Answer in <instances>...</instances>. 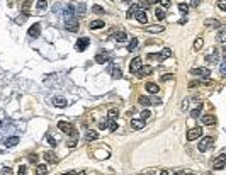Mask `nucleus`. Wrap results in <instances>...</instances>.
Returning a JSON list of instances; mask_svg holds the SVG:
<instances>
[{
	"label": "nucleus",
	"mask_w": 226,
	"mask_h": 175,
	"mask_svg": "<svg viewBox=\"0 0 226 175\" xmlns=\"http://www.w3.org/2000/svg\"><path fill=\"white\" fill-rule=\"evenodd\" d=\"M58 129L61 131V133H65V134H70V136L78 134L77 133V129L73 127V124H72V122H66V121H60L58 122Z\"/></svg>",
	"instance_id": "f257e3e1"
},
{
	"label": "nucleus",
	"mask_w": 226,
	"mask_h": 175,
	"mask_svg": "<svg viewBox=\"0 0 226 175\" xmlns=\"http://www.w3.org/2000/svg\"><path fill=\"white\" fill-rule=\"evenodd\" d=\"M213 144H214V139H213V136H206V138H202V139L199 141L197 148H199V151H202V153H204V151H207V150H209Z\"/></svg>",
	"instance_id": "f03ea898"
},
{
	"label": "nucleus",
	"mask_w": 226,
	"mask_h": 175,
	"mask_svg": "<svg viewBox=\"0 0 226 175\" xmlns=\"http://www.w3.org/2000/svg\"><path fill=\"white\" fill-rule=\"evenodd\" d=\"M65 29L70 32H77L80 29L78 21H77V19H66V21H65Z\"/></svg>",
	"instance_id": "7ed1b4c3"
},
{
	"label": "nucleus",
	"mask_w": 226,
	"mask_h": 175,
	"mask_svg": "<svg viewBox=\"0 0 226 175\" xmlns=\"http://www.w3.org/2000/svg\"><path fill=\"white\" fill-rule=\"evenodd\" d=\"M201 134H202V127H192V129H189V133H187V139L189 141H194V139L201 138Z\"/></svg>",
	"instance_id": "20e7f679"
},
{
	"label": "nucleus",
	"mask_w": 226,
	"mask_h": 175,
	"mask_svg": "<svg viewBox=\"0 0 226 175\" xmlns=\"http://www.w3.org/2000/svg\"><path fill=\"white\" fill-rule=\"evenodd\" d=\"M225 163H226V156H225V153H221L219 156L213 162V168L214 170H223L225 168Z\"/></svg>",
	"instance_id": "39448f33"
},
{
	"label": "nucleus",
	"mask_w": 226,
	"mask_h": 175,
	"mask_svg": "<svg viewBox=\"0 0 226 175\" xmlns=\"http://www.w3.org/2000/svg\"><path fill=\"white\" fill-rule=\"evenodd\" d=\"M190 73L195 75V77H199V78H209L211 71L207 68H194V70H190Z\"/></svg>",
	"instance_id": "423d86ee"
},
{
	"label": "nucleus",
	"mask_w": 226,
	"mask_h": 175,
	"mask_svg": "<svg viewBox=\"0 0 226 175\" xmlns=\"http://www.w3.org/2000/svg\"><path fill=\"white\" fill-rule=\"evenodd\" d=\"M143 66V60L141 58H134L131 61V65H129V71L131 73H138V70Z\"/></svg>",
	"instance_id": "0eeeda50"
},
{
	"label": "nucleus",
	"mask_w": 226,
	"mask_h": 175,
	"mask_svg": "<svg viewBox=\"0 0 226 175\" xmlns=\"http://www.w3.org/2000/svg\"><path fill=\"white\" fill-rule=\"evenodd\" d=\"M27 34H29L31 37H37L39 34H41V26H39V24H32V26L29 27Z\"/></svg>",
	"instance_id": "6e6552de"
},
{
	"label": "nucleus",
	"mask_w": 226,
	"mask_h": 175,
	"mask_svg": "<svg viewBox=\"0 0 226 175\" xmlns=\"http://www.w3.org/2000/svg\"><path fill=\"white\" fill-rule=\"evenodd\" d=\"M133 17H136V21L141 22V24H146V22H148V17H146V12H145V10H136Z\"/></svg>",
	"instance_id": "1a4fd4ad"
},
{
	"label": "nucleus",
	"mask_w": 226,
	"mask_h": 175,
	"mask_svg": "<svg viewBox=\"0 0 226 175\" xmlns=\"http://www.w3.org/2000/svg\"><path fill=\"white\" fill-rule=\"evenodd\" d=\"M89 37H82V39H78L77 41V51H85V48L89 46Z\"/></svg>",
	"instance_id": "9d476101"
},
{
	"label": "nucleus",
	"mask_w": 226,
	"mask_h": 175,
	"mask_svg": "<svg viewBox=\"0 0 226 175\" xmlns=\"http://www.w3.org/2000/svg\"><path fill=\"white\" fill-rule=\"evenodd\" d=\"M107 71H109V73H110V77H112V78H121V77H122L121 70L117 68V66H114V65H110V66H109V70H107Z\"/></svg>",
	"instance_id": "9b49d317"
},
{
	"label": "nucleus",
	"mask_w": 226,
	"mask_h": 175,
	"mask_svg": "<svg viewBox=\"0 0 226 175\" xmlns=\"http://www.w3.org/2000/svg\"><path fill=\"white\" fill-rule=\"evenodd\" d=\"M202 122H204L206 126H211V124L216 122V117L213 116V114H204V116H202Z\"/></svg>",
	"instance_id": "f8f14e48"
},
{
	"label": "nucleus",
	"mask_w": 226,
	"mask_h": 175,
	"mask_svg": "<svg viewBox=\"0 0 226 175\" xmlns=\"http://www.w3.org/2000/svg\"><path fill=\"white\" fill-rule=\"evenodd\" d=\"M151 71H153L151 66H141V68L138 70V77H148Z\"/></svg>",
	"instance_id": "ddd939ff"
},
{
	"label": "nucleus",
	"mask_w": 226,
	"mask_h": 175,
	"mask_svg": "<svg viewBox=\"0 0 226 175\" xmlns=\"http://www.w3.org/2000/svg\"><path fill=\"white\" fill-rule=\"evenodd\" d=\"M131 127L133 129H141V127H145V121L143 119H131Z\"/></svg>",
	"instance_id": "4468645a"
},
{
	"label": "nucleus",
	"mask_w": 226,
	"mask_h": 175,
	"mask_svg": "<svg viewBox=\"0 0 226 175\" xmlns=\"http://www.w3.org/2000/svg\"><path fill=\"white\" fill-rule=\"evenodd\" d=\"M53 104L56 107H66V99H63V97H54V101H53Z\"/></svg>",
	"instance_id": "2eb2a0df"
},
{
	"label": "nucleus",
	"mask_w": 226,
	"mask_h": 175,
	"mask_svg": "<svg viewBox=\"0 0 226 175\" xmlns=\"http://www.w3.org/2000/svg\"><path fill=\"white\" fill-rule=\"evenodd\" d=\"M145 89H146L150 94H157V92H158V85L153 83V82H148V83L145 85Z\"/></svg>",
	"instance_id": "dca6fc26"
},
{
	"label": "nucleus",
	"mask_w": 226,
	"mask_h": 175,
	"mask_svg": "<svg viewBox=\"0 0 226 175\" xmlns=\"http://www.w3.org/2000/svg\"><path fill=\"white\" fill-rule=\"evenodd\" d=\"M95 61H97V63H100V65H104V63H107V61H109V56H107V54H104V53H99L97 56H95Z\"/></svg>",
	"instance_id": "f3484780"
},
{
	"label": "nucleus",
	"mask_w": 226,
	"mask_h": 175,
	"mask_svg": "<svg viewBox=\"0 0 226 175\" xmlns=\"http://www.w3.org/2000/svg\"><path fill=\"white\" fill-rule=\"evenodd\" d=\"M97 136H99V134L95 133L94 129H89V131L85 133V139H87V141H94V139H97Z\"/></svg>",
	"instance_id": "a211bd4d"
},
{
	"label": "nucleus",
	"mask_w": 226,
	"mask_h": 175,
	"mask_svg": "<svg viewBox=\"0 0 226 175\" xmlns=\"http://www.w3.org/2000/svg\"><path fill=\"white\" fill-rule=\"evenodd\" d=\"M44 160H46V162H49V163H56V162H58L56 155H54V153H49V151H46V153H44Z\"/></svg>",
	"instance_id": "6ab92c4d"
},
{
	"label": "nucleus",
	"mask_w": 226,
	"mask_h": 175,
	"mask_svg": "<svg viewBox=\"0 0 226 175\" xmlns=\"http://www.w3.org/2000/svg\"><path fill=\"white\" fill-rule=\"evenodd\" d=\"M114 39H116L117 42H124V41L128 39V36H126V32L119 31V32H116V34H114Z\"/></svg>",
	"instance_id": "aec40b11"
},
{
	"label": "nucleus",
	"mask_w": 226,
	"mask_h": 175,
	"mask_svg": "<svg viewBox=\"0 0 226 175\" xmlns=\"http://www.w3.org/2000/svg\"><path fill=\"white\" fill-rule=\"evenodd\" d=\"M17 143H19V138H17V136H14V138H7V139H5V146H9V148L16 146Z\"/></svg>",
	"instance_id": "412c9836"
},
{
	"label": "nucleus",
	"mask_w": 226,
	"mask_h": 175,
	"mask_svg": "<svg viewBox=\"0 0 226 175\" xmlns=\"http://www.w3.org/2000/svg\"><path fill=\"white\" fill-rule=\"evenodd\" d=\"M105 127H109L110 131H116V129H117V122H116V119H110V117H109V121L105 122Z\"/></svg>",
	"instance_id": "4be33fe9"
},
{
	"label": "nucleus",
	"mask_w": 226,
	"mask_h": 175,
	"mask_svg": "<svg viewBox=\"0 0 226 175\" xmlns=\"http://www.w3.org/2000/svg\"><path fill=\"white\" fill-rule=\"evenodd\" d=\"M204 24H206L207 27H211V26H213V27H219V26H221V22L218 21V19H207Z\"/></svg>",
	"instance_id": "5701e85b"
},
{
	"label": "nucleus",
	"mask_w": 226,
	"mask_h": 175,
	"mask_svg": "<svg viewBox=\"0 0 226 175\" xmlns=\"http://www.w3.org/2000/svg\"><path fill=\"white\" fill-rule=\"evenodd\" d=\"M48 174V167L46 165H37L36 167V175H46Z\"/></svg>",
	"instance_id": "b1692460"
},
{
	"label": "nucleus",
	"mask_w": 226,
	"mask_h": 175,
	"mask_svg": "<svg viewBox=\"0 0 226 175\" xmlns=\"http://www.w3.org/2000/svg\"><path fill=\"white\" fill-rule=\"evenodd\" d=\"M201 109H202V104L199 102V106L190 111V117H194V119H195V117H199V116H201Z\"/></svg>",
	"instance_id": "393cba45"
},
{
	"label": "nucleus",
	"mask_w": 226,
	"mask_h": 175,
	"mask_svg": "<svg viewBox=\"0 0 226 175\" xmlns=\"http://www.w3.org/2000/svg\"><path fill=\"white\" fill-rule=\"evenodd\" d=\"M136 49H138V39L136 37H133L131 42L128 44V51H136Z\"/></svg>",
	"instance_id": "a878e982"
},
{
	"label": "nucleus",
	"mask_w": 226,
	"mask_h": 175,
	"mask_svg": "<svg viewBox=\"0 0 226 175\" xmlns=\"http://www.w3.org/2000/svg\"><path fill=\"white\" fill-rule=\"evenodd\" d=\"M78 10L80 16H84L85 12H87V9H85V4H78V5H73V12Z\"/></svg>",
	"instance_id": "bb28decb"
},
{
	"label": "nucleus",
	"mask_w": 226,
	"mask_h": 175,
	"mask_svg": "<svg viewBox=\"0 0 226 175\" xmlns=\"http://www.w3.org/2000/svg\"><path fill=\"white\" fill-rule=\"evenodd\" d=\"M104 27V21H92L90 22V29H100Z\"/></svg>",
	"instance_id": "cd10ccee"
},
{
	"label": "nucleus",
	"mask_w": 226,
	"mask_h": 175,
	"mask_svg": "<svg viewBox=\"0 0 226 175\" xmlns=\"http://www.w3.org/2000/svg\"><path fill=\"white\" fill-rule=\"evenodd\" d=\"M146 31L148 32H163V26H150V27H146Z\"/></svg>",
	"instance_id": "c85d7f7f"
},
{
	"label": "nucleus",
	"mask_w": 226,
	"mask_h": 175,
	"mask_svg": "<svg viewBox=\"0 0 226 175\" xmlns=\"http://www.w3.org/2000/svg\"><path fill=\"white\" fill-rule=\"evenodd\" d=\"M216 39H218L219 42H225V41H226V31H225V29H221V31L218 32V36H216Z\"/></svg>",
	"instance_id": "c756f323"
},
{
	"label": "nucleus",
	"mask_w": 226,
	"mask_h": 175,
	"mask_svg": "<svg viewBox=\"0 0 226 175\" xmlns=\"http://www.w3.org/2000/svg\"><path fill=\"white\" fill-rule=\"evenodd\" d=\"M138 102H139L141 106L148 107V106H150V104H151V99H148V97H139V99H138Z\"/></svg>",
	"instance_id": "7c9ffc66"
},
{
	"label": "nucleus",
	"mask_w": 226,
	"mask_h": 175,
	"mask_svg": "<svg viewBox=\"0 0 226 175\" xmlns=\"http://www.w3.org/2000/svg\"><path fill=\"white\" fill-rule=\"evenodd\" d=\"M202 44H204V41H202V37H197L194 41V49L195 51H199L201 48H202Z\"/></svg>",
	"instance_id": "2f4dec72"
},
{
	"label": "nucleus",
	"mask_w": 226,
	"mask_h": 175,
	"mask_svg": "<svg viewBox=\"0 0 226 175\" xmlns=\"http://www.w3.org/2000/svg\"><path fill=\"white\" fill-rule=\"evenodd\" d=\"M155 17H157L158 21L165 19V10H163V9H157V10H155Z\"/></svg>",
	"instance_id": "473e14b6"
},
{
	"label": "nucleus",
	"mask_w": 226,
	"mask_h": 175,
	"mask_svg": "<svg viewBox=\"0 0 226 175\" xmlns=\"http://www.w3.org/2000/svg\"><path fill=\"white\" fill-rule=\"evenodd\" d=\"M160 54H162V58L165 60V58H168V56H172V49L170 48H163V51Z\"/></svg>",
	"instance_id": "72a5a7b5"
},
{
	"label": "nucleus",
	"mask_w": 226,
	"mask_h": 175,
	"mask_svg": "<svg viewBox=\"0 0 226 175\" xmlns=\"http://www.w3.org/2000/svg\"><path fill=\"white\" fill-rule=\"evenodd\" d=\"M36 7L39 9V10H44V9L48 7V2H46V0H39V2L36 4Z\"/></svg>",
	"instance_id": "f704fd0d"
},
{
	"label": "nucleus",
	"mask_w": 226,
	"mask_h": 175,
	"mask_svg": "<svg viewBox=\"0 0 226 175\" xmlns=\"http://www.w3.org/2000/svg\"><path fill=\"white\" fill-rule=\"evenodd\" d=\"M46 141L49 146H56V141H54V138H53L51 134H46Z\"/></svg>",
	"instance_id": "c9c22d12"
},
{
	"label": "nucleus",
	"mask_w": 226,
	"mask_h": 175,
	"mask_svg": "<svg viewBox=\"0 0 226 175\" xmlns=\"http://www.w3.org/2000/svg\"><path fill=\"white\" fill-rule=\"evenodd\" d=\"M146 58H148V60H158V61H162V60H163L162 54H155V53H150Z\"/></svg>",
	"instance_id": "e433bc0d"
},
{
	"label": "nucleus",
	"mask_w": 226,
	"mask_h": 175,
	"mask_svg": "<svg viewBox=\"0 0 226 175\" xmlns=\"http://www.w3.org/2000/svg\"><path fill=\"white\" fill-rule=\"evenodd\" d=\"M136 7H138V5H133V7H131V9H129V10H128V14H126V16H128V19H131V17H133V16H134V12H136V10H138Z\"/></svg>",
	"instance_id": "4c0bfd02"
},
{
	"label": "nucleus",
	"mask_w": 226,
	"mask_h": 175,
	"mask_svg": "<svg viewBox=\"0 0 226 175\" xmlns=\"http://www.w3.org/2000/svg\"><path fill=\"white\" fill-rule=\"evenodd\" d=\"M139 7H141V10H146L148 7H150V2H148V0H141V2H139Z\"/></svg>",
	"instance_id": "58836bf2"
},
{
	"label": "nucleus",
	"mask_w": 226,
	"mask_h": 175,
	"mask_svg": "<svg viewBox=\"0 0 226 175\" xmlns=\"http://www.w3.org/2000/svg\"><path fill=\"white\" fill-rule=\"evenodd\" d=\"M218 9L219 10H226V0H218Z\"/></svg>",
	"instance_id": "ea45409f"
},
{
	"label": "nucleus",
	"mask_w": 226,
	"mask_h": 175,
	"mask_svg": "<svg viewBox=\"0 0 226 175\" xmlns=\"http://www.w3.org/2000/svg\"><path fill=\"white\" fill-rule=\"evenodd\" d=\"M216 60H218V54H213V56H206V61L207 63H216Z\"/></svg>",
	"instance_id": "a19ab883"
},
{
	"label": "nucleus",
	"mask_w": 226,
	"mask_h": 175,
	"mask_svg": "<svg viewBox=\"0 0 226 175\" xmlns=\"http://www.w3.org/2000/svg\"><path fill=\"white\" fill-rule=\"evenodd\" d=\"M150 116H151V112H150V111H143L141 114H139V117H141L143 121H146V119H148Z\"/></svg>",
	"instance_id": "79ce46f5"
},
{
	"label": "nucleus",
	"mask_w": 226,
	"mask_h": 175,
	"mask_svg": "<svg viewBox=\"0 0 226 175\" xmlns=\"http://www.w3.org/2000/svg\"><path fill=\"white\" fill-rule=\"evenodd\" d=\"M179 10H180V12H187V10H189V5L182 2V4H179Z\"/></svg>",
	"instance_id": "37998d69"
},
{
	"label": "nucleus",
	"mask_w": 226,
	"mask_h": 175,
	"mask_svg": "<svg viewBox=\"0 0 226 175\" xmlns=\"http://www.w3.org/2000/svg\"><path fill=\"white\" fill-rule=\"evenodd\" d=\"M37 158H39V156H37V155H34V153L29 155V162H31V163H37Z\"/></svg>",
	"instance_id": "c03bdc74"
},
{
	"label": "nucleus",
	"mask_w": 226,
	"mask_h": 175,
	"mask_svg": "<svg viewBox=\"0 0 226 175\" xmlns=\"http://www.w3.org/2000/svg\"><path fill=\"white\" fill-rule=\"evenodd\" d=\"M17 170H19V175H27V168L24 167V165H21Z\"/></svg>",
	"instance_id": "a18cd8bd"
},
{
	"label": "nucleus",
	"mask_w": 226,
	"mask_h": 175,
	"mask_svg": "<svg viewBox=\"0 0 226 175\" xmlns=\"http://www.w3.org/2000/svg\"><path fill=\"white\" fill-rule=\"evenodd\" d=\"M109 117H110V119H116V117H117V111H116V109H110V111H109Z\"/></svg>",
	"instance_id": "49530a36"
},
{
	"label": "nucleus",
	"mask_w": 226,
	"mask_h": 175,
	"mask_svg": "<svg viewBox=\"0 0 226 175\" xmlns=\"http://www.w3.org/2000/svg\"><path fill=\"white\" fill-rule=\"evenodd\" d=\"M92 10L97 12V14H102V12H104V9H102L100 5H94V9H92Z\"/></svg>",
	"instance_id": "de8ad7c7"
},
{
	"label": "nucleus",
	"mask_w": 226,
	"mask_h": 175,
	"mask_svg": "<svg viewBox=\"0 0 226 175\" xmlns=\"http://www.w3.org/2000/svg\"><path fill=\"white\" fill-rule=\"evenodd\" d=\"M170 78H172V75H170V73H165V75L162 77V80H163V82H168Z\"/></svg>",
	"instance_id": "09e8293b"
},
{
	"label": "nucleus",
	"mask_w": 226,
	"mask_h": 175,
	"mask_svg": "<svg viewBox=\"0 0 226 175\" xmlns=\"http://www.w3.org/2000/svg\"><path fill=\"white\" fill-rule=\"evenodd\" d=\"M225 73H226V63L223 61V63H221V75H225Z\"/></svg>",
	"instance_id": "8fccbe9b"
},
{
	"label": "nucleus",
	"mask_w": 226,
	"mask_h": 175,
	"mask_svg": "<svg viewBox=\"0 0 226 175\" xmlns=\"http://www.w3.org/2000/svg\"><path fill=\"white\" fill-rule=\"evenodd\" d=\"M160 4H162V7H168L170 0H160Z\"/></svg>",
	"instance_id": "3c124183"
},
{
	"label": "nucleus",
	"mask_w": 226,
	"mask_h": 175,
	"mask_svg": "<svg viewBox=\"0 0 226 175\" xmlns=\"http://www.w3.org/2000/svg\"><path fill=\"white\" fill-rule=\"evenodd\" d=\"M199 2H201V0H192V5H194V7H199Z\"/></svg>",
	"instance_id": "603ef678"
},
{
	"label": "nucleus",
	"mask_w": 226,
	"mask_h": 175,
	"mask_svg": "<svg viewBox=\"0 0 226 175\" xmlns=\"http://www.w3.org/2000/svg\"><path fill=\"white\" fill-rule=\"evenodd\" d=\"M195 85H199V82H190V83H189V87L192 89V87H195Z\"/></svg>",
	"instance_id": "864d4df0"
},
{
	"label": "nucleus",
	"mask_w": 226,
	"mask_h": 175,
	"mask_svg": "<svg viewBox=\"0 0 226 175\" xmlns=\"http://www.w3.org/2000/svg\"><path fill=\"white\" fill-rule=\"evenodd\" d=\"M187 102H189V101H182V106H180V107H182V109H185V107H187Z\"/></svg>",
	"instance_id": "5fc2aeb1"
},
{
	"label": "nucleus",
	"mask_w": 226,
	"mask_h": 175,
	"mask_svg": "<svg viewBox=\"0 0 226 175\" xmlns=\"http://www.w3.org/2000/svg\"><path fill=\"white\" fill-rule=\"evenodd\" d=\"M150 4H157V2H160V0H148Z\"/></svg>",
	"instance_id": "6e6d98bb"
},
{
	"label": "nucleus",
	"mask_w": 226,
	"mask_h": 175,
	"mask_svg": "<svg viewBox=\"0 0 226 175\" xmlns=\"http://www.w3.org/2000/svg\"><path fill=\"white\" fill-rule=\"evenodd\" d=\"M160 175H168V172H167V170H162V174H160Z\"/></svg>",
	"instance_id": "4d7b16f0"
}]
</instances>
